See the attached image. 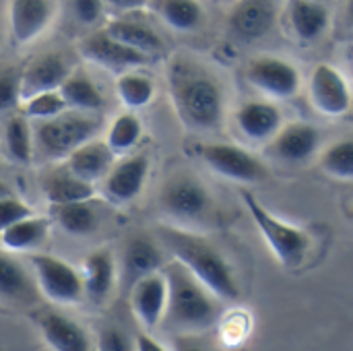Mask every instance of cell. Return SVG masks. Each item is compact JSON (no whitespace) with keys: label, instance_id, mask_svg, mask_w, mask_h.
Instances as JSON below:
<instances>
[{"label":"cell","instance_id":"cell-1","mask_svg":"<svg viewBox=\"0 0 353 351\" xmlns=\"http://www.w3.org/2000/svg\"><path fill=\"white\" fill-rule=\"evenodd\" d=\"M168 85L180 122L194 132H213L223 122L225 97L219 81L199 62L178 56L170 60Z\"/></svg>","mask_w":353,"mask_h":351},{"label":"cell","instance_id":"cell-2","mask_svg":"<svg viewBox=\"0 0 353 351\" xmlns=\"http://www.w3.org/2000/svg\"><path fill=\"white\" fill-rule=\"evenodd\" d=\"M168 302L161 317L163 329L174 335H199L213 329L221 319L217 300L184 265L178 261L165 267Z\"/></svg>","mask_w":353,"mask_h":351},{"label":"cell","instance_id":"cell-3","mask_svg":"<svg viewBox=\"0 0 353 351\" xmlns=\"http://www.w3.org/2000/svg\"><path fill=\"white\" fill-rule=\"evenodd\" d=\"M159 240L217 300L236 302L240 298V288L230 263L211 242L170 225L159 228Z\"/></svg>","mask_w":353,"mask_h":351},{"label":"cell","instance_id":"cell-4","mask_svg":"<svg viewBox=\"0 0 353 351\" xmlns=\"http://www.w3.org/2000/svg\"><path fill=\"white\" fill-rule=\"evenodd\" d=\"M242 199H244V205L252 217V221L256 223L261 236L265 238L267 246L273 250V254L277 257V261L281 263V267L285 269H298L308 250H310V236L308 232L296 228V225H290V223H283L281 219H277L275 215H271L265 205H261L254 194L250 190H242Z\"/></svg>","mask_w":353,"mask_h":351},{"label":"cell","instance_id":"cell-5","mask_svg":"<svg viewBox=\"0 0 353 351\" xmlns=\"http://www.w3.org/2000/svg\"><path fill=\"white\" fill-rule=\"evenodd\" d=\"M99 130V120L81 114H58L41 120L35 132L37 147L50 159L68 157L79 145L93 139Z\"/></svg>","mask_w":353,"mask_h":351},{"label":"cell","instance_id":"cell-6","mask_svg":"<svg viewBox=\"0 0 353 351\" xmlns=\"http://www.w3.org/2000/svg\"><path fill=\"white\" fill-rule=\"evenodd\" d=\"M31 267L39 292L56 304H77L83 300V277L62 259L52 254H33Z\"/></svg>","mask_w":353,"mask_h":351},{"label":"cell","instance_id":"cell-7","mask_svg":"<svg viewBox=\"0 0 353 351\" xmlns=\"http://www.w3.org/2000/svg\"><path fill=\"white\" fill-rule=\"evenodd\" d=\"M205 163L219 176L244 182V184H256L265 182L269 178V170L263 161H259L252 153L244 151L238 145L228 143H207L199 149Z\"/></svg>","mask_w":353,"mask_h":351},{"label":"cell","instance_id":"cell-8","mask_svg":"<svg viewBox=\"0 0 353 351\" xmlns=\"http://www.w3.org/2000/svg\"><path fill=\"white\" fill-rule=\"evenodd\" d=\"M79 54L87 62L97 64V66H101V68H105L110 72H118V74H122L126 70H132L137 66H143L149 60L147 54L118 41L105 29L85 35L79 41Z\"/></svg>","mask_w":353,"mask_h":351},{"label":"cell","instance_id":"cell-9","mask_svg":"<svg viewBox=\"0 0 353 351\" xmlns=\"http://www.w3.org/2000/svg\"><path fill=\"white\" fill-rule=\"evenodd\" d=\"M244 77L254 89L275 99L294 97L302 85L300 70L292 62L275 56H259L250 60Z\"/></svg>","mask_w":353,"mask_h":351},{"label":"cell","instance_id":"cell-10","mask_svg":"<svg viewBox=\"0 0 353 351\" xmlns=\"http://www.w3.org/2000/svg\"><path fill=\"white\" fill-rule=\"evenodd\" d=\"M161 209L182 221H194L209 213L211 194L194 176H176L165 182L159 194Z\"/></svg>","mask_w":353,"mask_h":351},{"label":"cell","instance_id":"cell-11","mask_svg":"<svg viewBox=\"0 0 353 351\" xmlns=\"http://www.w3.org/2000/svg\"><path fill=\"white\" fill-rule=\"evenodd\" d=\"M277 21L275 0H240L230 17L228 31L242 43H252L267 37Z\"/></svg>","mask_w":353,"mask_h":351},{"label":"cell","instance_id":"cell-12","mask_svg":"<svg viewBox=\"0 0 353 351\" xmlns=\"http://www.w3.org/2000/svg\"><path fill=\"white\" fill-rule=\"evenodd\" d=\"M310 101L325 116H345L352 108L347 79L331 64H319L310 74Z\"/></svg>","mask_w":353,"mask_h":351},{"label":"cell","instance_id":"cell-13","mask_svg":"<svg viewBox=\"0 0 353 351\" xmlns=\"http://www.w3.org/2000/svg\"><path fill=\"white\" fill-rule=\"evenodd\" d=\"M58 0H10L8 25L17 43H31L52 25Z\"/></svg>","mask_w":353,"mask_h":351},{"label":"cell","instance_id":"cell-14","mask_svg":"<svg viewBox=\"0 0 353 351\" xmlns=\"http://www.w3.org/2000/svg\"><path fill=\"white\" fill-rule=\"evenodd\" d=\"M149 176V157L147 155H132L126 157L124 161L116 163L110 168V172L103 176V194L108 201L116 205H126L134 201L147 182Z\"/></svg>","mask_w":353,"mask_h":351},{"label":"cell","instance_id":"cell-15","mask_svg":"<svg viewBox=\"0 0 353 351\" xmlns=\"http://www.w3.org/2000/svg\"><path fill=\"white\" fill-rule=\"evenodd\" d=\"M168 302V283L159 271H153L130 285V308L137 321L147 329L153 331L165 312Z\"/></svg>","mask_w":353,"mask_h":351},{"label":"cell","instance_id":"cell-16","mask_svg":"<svg viewBox=\"0 0 353 351\" xmlns=\"http://www.w3.org/2000/svg\"><path fill=\"white\" fill-rule=\"evenodd\" d=\"M70 72H72V66L62 54L50 52V54L35 58L23 70V74H19V87H21L19 97H21V101L29 99L35 93L56 91Z\"/></svg>","mask_w":353,"mask_h":351},{"label":"cell","instance_id":"cell-17","mask_svg":"<svg viewBox=\"0 0 353 351\" xmlns=\"http://www.w3.org/2000/svg\"><path fill=\"white\" fill-rule=\"evenodd\" d=\"M323 134L321 130L310 122H292L288 126H281L277 134L273 137V153L290 163H302L308 161L321 147Z\"/></svg>","mask_w":353,"mask_h":351},{"label":"cell","instance_id":"cell-18","mask_svg":"<svg viewBox=\"0 0 353 351\" xmlns=\"http://www.w3.org/2000/svg\"><path fill=\"white\" fill-rule=\"evenodd\" d=\"M236 122L246 139L269 141L283 126V116L281 110L271 101H248L238 110Z\"/></svg>","mask_w":353,"mask_h":351},{"label":"cell","instance_id":"cell-19","mask_svg":"<svg viewBox=\"0 0 353 351\" xmlns=\"http://www.w3.org/2000/svg\"><path fill=\"white\" fill-rule=\"evenodd\" d=\"M66 159H68L66 170L70 174L93 184L110 172V168L114 163V153L105 141L89 139L87 143L79 145Z\"/></svg>","mask_w":353,"mask_h":351},{"label":"cell","instance_id":"cell-20","mask_svg":"<svg viewBox=\"0 0 353 351\" xmlns=\"http://www.w3.org/2000/svg\"><path fill=\"white\" fill-rule=\"evenodd\" d=\"M116 283V261L112 250L99 248L85 259V277L83 290L89 300L101 304L110 298Z\"/></svg>","mask_w":353,"mask_h":351},{"label":"cell","instance_id":"cell-21","mask_svg":"<svg viewBox=\"0 0 353 351\" xmlns=\"http://www.w3.org/2000/svg\"><path fill=\"white\" fill-rule=\"evenodd\" d=\"M165 265L163 252L149 238H132L122 254V277L130 288L137 279L159 271Z\"/></svg>","mask_w":353,"mask_h":351},{"label":"cell","instance_id":"cell-22","mask_svg":"<svg viewBox=\"0 0 353 351\" xmlns=\"http://www.w3.org/2000/svg\"><path fill=\"white\" fill-rule=\"evenodd\" d=\"M290 27L300 41L319 39L331 23L329 8L319 0H290Z\"/></svg>","mask_w":353,"mask_h":351},{"label":"cell","instance_id":"cell-23","mask_svg":"<svg viewBox=\"0 0 353 351\" xmlns=\"http://www.w3.org/2000/svg\"><path fill=\"white\" fill-rule=\"evenodd\" d=\"M41 335L46 343L56 351H87L89 337L83 327L62 314L48 312L39 321Z\"/></svg>","mask_w":353,"mask_h":351},{"label":"cell","instance_id":"cell-24","mask_svg":"<svg viewBox=\"0 0 353 351\" xmlns=\"http://www.w3.org/2000/svg\"><path fill=\"white\" fill-rule=\"evenodd\" d=\"M43 194L50 201V205H64V203L91 201L95 197V188L91 182H85L66 170V172H52L50 176H46Z\"/></svg>","mask_w":353,"mask_h":351},{"label":"cell","instance_id":"cell-25","mask_svg":"<svg viewBox=\"0 0 353 351\" xmlns=\"http://www.w3.org/2000/svg\"><path fill=\"white\" fill-rule=\"evenodd\" d=\"M105 31L116 37L118 41L143 52V54H151V52H159L163 48L161 37L145 23L139 21H128V19H112L105 25Z\"/></svg>","mask_w":353,"mask_h":351},{"label":"cell","instance_id":"cell-26","mask_svg":"<svg viewBox=\"0 0 353 351\" xmlns=\"http://www.w3.org/2000/svg\"><path fill=\"white\" fill-rule=\"evenodd\" d=\"M48 236V221L39 219V217H23L17 223L8 225L6 230L0 232V244L6 250H14V252H23V250H31L37 248Z\"/></svg>","mask_w":353,"mask_h":351},{"label":"cell","instance_id":"cell-27","mask_svg":"<svg viewBox=\"0 0 353 351\" xmlns=\"http://www.w3.org/2000/svg\"><path fill=\"white\" fill-rule=\"evenodd\" d=\"M52 207H54V217L58 225L68 236H89L99 225V217L95 209L89 205V201L64 203V205H52Z\"/></svg>","mask_w":353,"mask_h":351},{"label":"cell","instance_id":"cell-28","mask_svg":"<svg viewBox=\"0 0 353 351\" xmlns=\"http://www.w3.org/2000/svg\"><path fill=\"white\" fill-rule=\"evenodd\" d=\"M66 108H77V110H99L103 106V95L97 89V85L85 77V74H68L64 83L58 87Z\"/></svg>","mask_w":353,"mask_h":351},{"label":"cell","instance_id":"cell-29","mask_svg":"<svg viewBox=\"0 0 353 351\" xmlns=\"http://www.w3.org/2000/svg\"><path fill=\"white\" fill-rule=\"evenodd\" d=\"M0 298L17 304H27L35 298L27 273L8 257H0Z\"/></svg>","mask_w":353,"mask_h":351},{"label":"cell","instance_id":"cell-30","mask_svg":"<svg viewBox=\"0 0 353 351\" xmlns=\"http://www.w3.org/2000/svg\"><path fill=\"white\" fill-rule=\"evenodd\" d=\"M157 10L159 17L176 31H192L205 19V10L199 0H159Z\"/></svg>","mask_w":353,"mask_h":351},{"label":"cell","instance_id":"cell-31","mask_svg":"<svg viewBox=\"0 0 353 351\" xmlns=\"http://www.w3.org/2000/svg\"><path fill=\"white\" fill-rule=\"evenodd\" d=\"M116 93L128 108H145L155 93V85L149 77L139 72H122L116 81Z\"/></svg>","mask_w":353,"mask_h":351},{"label":"cell","instance_id":"cell-32","mask_svg":"<svg viewBox=\"0 0 353 351\" xmlns=\"http://www.w3.org/2000/svg\"><path fill=\"white\" fill-rule=\"evenodd\" d=\"M143 132V124L134 114H120L108 128V147L114 155H122L130 151Z\"/></svg>","mask_w":353,"mask_h":351},{"label":"cell","instance_id":"cell-33","mask_svg":"<svg viewBox=\"0 0 353 351\" xmlns=\"http://www.w3.org/2000/svg\"><path fill=\"white\" fill-rule=\"evenodd\" d=\"M6 149L12 161L29 163L33 157V139L29 132V124L23 116H14L6 124Z\"/></svg>","mask_w":353,"mask_h":351},{"label":"cell","instance_id":"cell-34","mask_svg":"<svg viewBox=\"0 0 353 351\" xmlns=\"http://www.w3.org/2000/svg\"><path fill=\"white\" fill-rule=\"evenodd\" d=\"M323 170L343 182H350L353 178V141L343 139L333 143L321 157Z\"/></svg>","mask_w":353,"mask_h":351},{"label":"cell","instance_id":"cell-35","mask_svg":"<svg viewBox=\"0 0 353 351\" xmlns=\"http://www.w3.org/2000/svg\"><path fill=\"white\" fill-rule=\"evenodd\" d=\"M25 108V114L29 118H37V120H48L54 118L58 114H62L66 110V103L60 95V91H43V93H35L29 99L21 101Z\"/></svg>","mask_w":353,"mask_h":351},{"label":"cell","instance_id":"cell-36","mask_svg":"<svg viewBox=\"0 0 353 351\" xmlns=\"http://www.w3.org/2000/svg\"><path fill=\"white\" fill-rule=\"evenodd\" d=\"M29 215H33L31 213V207H27L23 201L14 199L10 194H6V197L0 199V232L6 230L12 223H17L23 217H29Z\"/></svg>","mask_w":353,"mask_h":351},{"label":"cell","instance_id":"cell-37","mask_svg":"<svg viewBox=\"0 0 353 351\" xmlns=\"http://www.w3.org/2000/svg\"><path fill=\"white\" fill-rule=\"evenodd\" d=\"M19 74L8 70V72H2L0 74V114L2 112H10L19 101Z\"/></svg>","mask_w":353,"mask_h":351},{"label":"cell","instance_id":"cell-38","mask_svg":"<svg viewBox=\"0 0 353 351\" xmlns=\"http://www.w3.org/2000/svg\"><path fill=\"white\" fill-rule=\"evenodd\" d=\"M72 8L83 25H93L101 19L103 0H72Z\"/></svg>","mask_w":353,"mask_h":351},{"label":"cell","instance_id":"cell-39","mask_svg":"<svg viewBox=\"0 0 353 351\" xmlns=\"http://www.w3.org/2000/svg\"><path fill=\"white\" fill-rule=\"evenodd\" d=\"M132 345H130L128 337L114 327L101 331V335H99V350L101 351H128Z\"/></svg>","mask_w":353,"mask_h":351},{"label":"cell","instance_id":"cell-40","mask_svg":"<svg viewBox=\"0 0 353 351\" xmlns=\"http://www.w3.org/2000/svg\"><path fill=\"white\" fill-rule=\"evenodd\" d=\"M137 350L141 351H163L161 348V343H157L153 337H149V335H139V339H137Z\"/></svg>","mask_w":353,"mask_h":351},{"label":"cell","instance_id":"cell-41","mask_svg":"<svg viewBox=\"0 0 353 351\" xmlns=\"http://www.w3.org/2000/svg\"><path fill=\"white\" fill-rule=\"evenodd\" d=\"M147 0H110V4L118 10H137L141 6H145Z\"/></svg>","mask_w":353,"mask_h":351},{"label":"cell","instance_id":"cell-42","mask_svg":"<svg viewBox=\"0 0 353 351\" xmlns=\"http://www.w3.org/2000/svg\"><path fill=\"white\" fill-rule=\"evenodd\" d=\"M6 194H8V190L0 184V199H2V197H6Z\"/></svg>","mask_w":353,"mask_h":351}]
</instances>
